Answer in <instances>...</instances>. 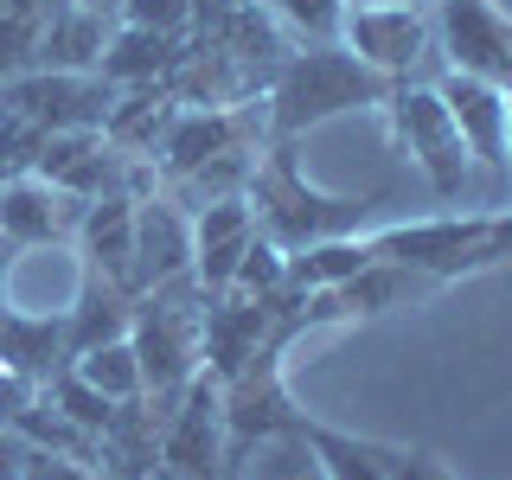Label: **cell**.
Instances as JSON below:
<instances>
[{
  "instance_id": "5b68a950",
  "label": "cell",
  "mask_w": 512,
  "mask_h": 480,
  "mask_svg": "<svg viewBox=\"0 0 512 480\" xmlns=\"http://www.w3.org/2000/svg\"><path fill=\"white\" fill-rule=\"evenodd\" d=\"M429 26H436L442 71L480 77V84H493V90H512V20L493 0H436V7H429Z\"/></svg>"
},
{
  "instance_id": "4316f807",
  "label": "cell",
  "mask_w": 512,
  "mask_h": 480,
  "mask_svg": "<svg viewBox=\"0 0 512 480\" xmlns=\"http://www.w3.org/2000/svg\"><path fill=\"white\" fill-rule=\"evenodd\" d=\"M77 7H90V13H103V20H122V7H128V0H77Z\"/></svg>"
},
{
  "instance_id": "ac0fdd59",
  "label": "cell",
  "mask_w": 512,
  "mask_h": 480,
  "mask_svg": "<svg viewBox=\"0 0 512 480\" xmlns=\"http://www.w3.org/2000/svg\"><path fill=\"white\" fill-rule=\"evenodd\" d=\"M64 340V327L52 314H20V308H0V365L20 372L26 384L52 372V352Z\"/></svg>"
},
{
  "instance_id": "52a82bcc",
  "label": "cell",
  "mask_w": 512,
  "mask_h": 480,
  "mask_svg": "<svg viewBox=\"0 0 512 480\" xmlns=\"http://www.w3.org/2000/svg\"><path fill=\"white\" fill-rule=\"evenodd\" d=\"M160 474L167 480H231V429H224L218 378H192L180 391V410L160 436Z\"/></svg>"
},
{
  "instance_id": "2e32d148",
  "label": "cell",
  "mask_w": 512,
  "mask_h": 480,
  "mask_svg": "<svg viewBox=\"0 0 512 480\" xmlns=\"http://www.w3.org/2000/svg\"><path fill=\"white\" fill-rule=\"evenodd\" d=\"M128 327H135V308H128V288L103 282L84 269V282H77L71 308H64V352H90L103 340H128Z\"/></svg>"
},
{
  "instance_id": "30bf717a",
  "label": "cell",
  "mask_w": 512,
  "mask_h": 480,
  "mask_svg": "<svg viewBox=\"0 0 512 480\" xmlns=\"http://www.w3.org/2000/svg\"><path fill=\"white\" fill-rule=\"evenodd\" d=\"M77 218H84V199H71L64 186L39 180V173L0 180V237H7V250L64 244V237H77Z\"/></svg>"
},
{
  "instance_id": "ffe728a7",
  "label": "cell",
  "mask_w": 512,
  "mask_h": 480,
  "mask_svg": "<svg viewBox=\"0 0 512 480\" xmlns=\"http://www.w3.org/2000/svg\"><path fill=\"white\" fill-rule=\"evenodd\" d=\"M71 372L84 378L96 397H109V404H141V397H148V384H141V359H135L128 340H103V346L77 352Z\"/></svg>"
},
{
  "instance_id": "3957f363",
  "label": "cell",
  "mask_w": 512,
  "mask_h": 480,
  "mask_svg": "<svg viewBox=\"0 0 512 480\" xmlns=\"http://www.w3.org/2000/svg\"><path fill=\"white\" fill-rule=\"evenodd\" d=\"M384 122H391V141L404 148V160L416 173L429 180V192H436L442 205H455L461 192H468V141H461L455 116H448L442 90L436 84H391V96H384Z\"/></svg>"
},
{
  "instance_id": "d4e9b609",
  "label": "cell",
  "mask_w": 512,
  "mask_h": 480,
  "mask_svg": "<svg viewBox=\"0 0 512 480\" xmlns=\"http://www.w3.org/2000/svg\"><path fill=\"white\" fill-rule=\"evenodd\" d=\"M13 480H96L77 455H52V448H32L26 442V455H20V474Z\"/></svg>"
},
{
  "instance_id": "8992f818",
  "label": "cell",
  "mask_w": 512,
  "mask_h": 480,
  "mask_svg": "<svg viewBox=\"0 0 512 480\" xmlns=\"http://www.w3.org/2000/svg\"><path fill=\"white\" fill-rule=\"evenodd\" d=\"M480 231H487V212H436V218H416V224H378V231H365V250L378 263H404L442 288V282L468 276V256L480 244Z\"/></svg>"
},
{
  "instance_id": "4dcf8cb0",
  "label": "cell",
  "mask_w": 512,
  "mask_h": 480,
  "mask_svg": "<svg viewBox=\"0 0 512 480\" xmlns=\"http://www.w3.org/2000/svg\"><path fill=\"white\" fill-rule=\"evenodd\" d=\"M0 269H7V237H0Z\"/></svg>"
},
{
  "instance_id": "f1b7e54d",
  "label": "cell",
  "mask_w": 512,
  "mask_h": 480,
  "mask_svg": "<svg viewBox=\"0 0 512 480\" xmlns=\"http://www.w3.org/2000/svg\"><path fill=\"white\" fill-rule=\"evenodd\" d=\"M352 7H391V0H352Z\"/></svg>"
},
{
  "instance_id": "5bb4252c",
  "label": "cell",
  "mask_w": 512,
  "mask_h": 480,
  "mask_svg": "<svg viewBox=\"0 0 512 480\" xmlns=\"http://www.w3.org/2000/svg\"><path fill=\"white\" fill-rule=\"evenodd\" d=\"M77 250H84L90 276L128 288V276H135V199H128V192L90 199L84 218H77ZM128 295H135V288H128Z\"/></svg>"
},
{
  "instance_id": "83f0119b",
  "label": "cell",
  "mask_w": 512,
  "mask_h": 480,
  "mask_svg": "<svg viewBox=\"0 0 512 480\" xmlns=\"http://www.w3.org/2000/svg\"><path fill=\"white\" fill-rule=\"evenodd\" d=\"M506 180H512V96H506Z\"/></svg>"
},
{
  "instance_id": "44dd1931",
  "label": "cell",
  "mask_w": 512,
  "mask_h": 480,
  "mask_svg": "<svg viewBox=\"0 0 512 480\" xmlns=\"http://www.w3.org/2000/svg\"><path fill=\"white\" fill-rule=\"evenodd\" d=\"M346 7L352 0H276V20L295 32L301 45H340Z\"/></svg>"
},
{
  "instance_id": "7a4b0ae2",
  "label": "cell",
  "mask_w": 512,
  "mask_h": 480,
  "mask_svg": "<svg viewBox=\"0 0 512 480\" xmlns=\"http://www.w3.org/2000/svg\"><path fill=\"white\" fill-rule=\"evenodd\" d=\"M250 212H256V231L282 250H308V244H327V237H359L378 224V205L384 199H340V192H320L295 173V154L288 141H269L263 160H256L250 186H244Z\"/></svg>"
},
{
  "instance_id": "484cf974",
  "label": "cell",
  "mask_w": 512,
  "mask_h": 480,
  "mask_svg": "<svg viewBox=\"0 0 512 480\" xmlns=\"http://www.w3.org/2000/svg\"><path fill=\"white\" fill-rule=\"evenodd\" d=\"M20 455H26V442L13 436L7 423H0V480H13V474H20Z\"/></svg>"
},
{
  "instance_id": "ba28073f",
  "label": "cell",
  "mask_w": 512,
  "mask_h": 480,
  "mask_svg": "<svg viewBox=\"0 0 512 480\" xmlns=\"http://www.w3.org/2000/svg\"><path fill=\"white\" fill-rule=\"evenodd\" d=\"M340 45L359 64H372L384 84H410V71L436 52V26H429V7H416V0H391V7H346Z\"/></svg>"
},
{
  "instance_id": "d6986e66",
  "label": "cell",
  "mask_w": 512,
  "mask_h": 480,
  "mask_svg": "<svg viewBox=\"0 0 512 480\" xmlns=\"http://www.w3.org/2000/svg\"><path fill=\"white\" fill-rule=\"evenodd\" d=\"M301 436H308V448L320 455V474L327 480H391V448L340 436V429L308 423V416H301Z\"/></svg>"
},
{
  "instance_id": "f546056e",
  "label": "cell",
  "mask_w": 512,
  "mask_h": 480,
  "mask_svg": "<svg viewBox=\"0 0 512 480\" xmlns=\"http://www.w3.org/2000/svg\"><path fill=\"white\" fill-rule=\"evenodd\" d=\"M0 301H7V269H0Z\"/></svg>"
},
{
  "instance_id": "277c9868",
  "label": "cell",
  "mask_w": 512,
  "mask_h": 480,
  "mask_svg": "<svg viewBox=\"0 0 512 480\" xmlns=\"http://www.w3.org/2000/svg\"><path fill=\"white\" fill-rule=\"evenodd\" d=\"M186 282H167V288H154V295H141L135 327H128V346H135V359H141V384H148V397H180L186 384L199 378V359H205V295L180 301Z\"/></svg>"
},
{
  "instance_id": "603a6c76",
  "label": "cell",
  "mask_w": 512,
  "mask_h": 480,
  "mask_svg": "<svg viewBox=\"0 0 512 480\" xmlns=\"http://www.w3.org/2000/svg\"><path fill=\"white\" fill-rule=\"evenodd\" d=\"M192 20H199V0H128L122 7V26L167 32V39H186Z\"/></svg>"
},
{
  "instance_id": "7402d4cb",
  "label": "cell",
  "mask_w": 512,
  "mask_h": 480,
  "mask_svg": "<svg viewBox=\"0 0 512 480\" xmlns=\"http://www.w3.org/2000/svg\"><path fill=\"white\" fill-rule=\"evenodd\" d=\"M45 404H52L58 416H71L77 429H84V436H96L103 442V429H109V416H116V404H109V397H96L84 378L77 372H64V378H52V391H45Z\"/></svg>"
},
{
  "instance_id": "4fadbf2b",
  "label": "cell",
  "mask_w": 512,
  "mask_h": 480,
  "mask_svg": "<svg viewBox=\"0 0 512 480\" xmlns=\"http://www.w3.org/2000/svg\"><path fill=\"white\" fill-rule=\"evenodd\" d=\"M436 90H442L448 116L461 128V141H468V160H480L487 173L506 180V96L512 90H493L480 77H455V71H442Z\"/></svg>"
},
{
  "instance_id": "e0dca14e",
  "label": "cell",
  "mask_w": 512,
  "mask_h": 480,
  "mask_svg": "<svg viewBox=\"0 0 512 480\" xmlns=\"http://www.w3.org/2000/svg\"><path fill=\"white\" fill-rule=\"evenodd\" d=\"M180 39H167V32H141V26H116L103 45V58H96V77H103L109 90L116 84H154V77L180 71Z\"/></svg>"
},
{
  "instance_id": "9a60e30c",
  "label": "cell",
  "mask_w": 512,
  "mask_h": 480,
  "mask_svg": "<svg viewBox=\"0 0 512 480\" xmlns=\"http://www.w3.org/2000/svg\"><path fill=\"white\" fill-rule=\"evenodd\" d=\"M109 45L103 13L77 7V0H45L39 7V45H32V71H96Z\"/></svg>"
},
{
  "instance_id": "8fae6325",
  "label": "cell",
  "mask_w": 512,
  "mask_h": 480,
  "mask_svg": "<svg viewBox=\"0 0 512 480\" xmlns=\"http://www.w3.org/2000/svg\"><path fill=\"white\" fill-rule=\"evenodd\" d=\"M154 167H160V180L167 186H180L192 180V173L205 167V160H218V154H231V148H244V109H173V122L160 128V141H154Z\"/></svg>"
},
{
  "instance_id": "1f68e13d",
  "label": "cell",
  "mask_w": 512,
  "mask_h": 480,
  "mask_svg": "<svg viewBox=\"0 0 512 480\" xmlns=\"http://www.w3.org/2000/svg\"><path fill=\"white\" fill-rule=\"evenodd\" d=\"M416 7H436V0H416Z\"/></svg>"
},
{
  "instance_id": "9c48e42d",
  "label": "cell",
  "mask_w": 512,
  "mask_h": 480,
  "mask_svg": "<svg viewBox=\"0 0 512 480\" xmlns=\"http://www.w3.org/2000/svg\"><path fill=\"white\" fill-rule=\"evenodd\" d=\"M0 109L39 128V135L96 128L109 116V84L96 71H20L13 84H0Z\"/></svg>"
},
{
  "instance_id": "cb8c5ba5",
  "label": "cell",
  "mask_w": 512,
  "mask_h": 480,
  "mask_svg": "<svg viewBox=\"0 0 512 480\" xmlns=\"http://www.w3.org/2000/svg\"><path fill=\"white\" fill-rule=\"evenodd\" d=\"M500 263H512V205H506V212H487V231H480V244L468 256V276L500 269Z\"/></svg>"
},
{
  "instance_id": "7c38bea8",
  "label": "cell",
  "mask_w": 512,
  "mask_h": 480,
  "mask_svg": "<svg viewBox=\"0 0 512 480\" xmlns=\"http://www.w3.org/2000/svg\"><path fill=\"white\" fill-rule=\"evenodd\" d=\"M192 276V218L173 199H135V295H154L167 282Z\"/></svg>"
},
{
  "instance_id": "6da1fadb",
  "label": "cell",
  "mask_w": 512,
  "mask_h": 480,
  "mask_svg": "<svg viewBox=\"0 0 512 480\" xmlns=\"http://www.w3.org/2000/svg\"><path fill=\"white\" fill-rule=\"evenodd\" d=\"M391 84L359 64L346 45H301L295 58H282L276 84H269V103H263V141H295L308 128L333 122V116H352V109H378Z\"/></svg>"
}]
</instances>
